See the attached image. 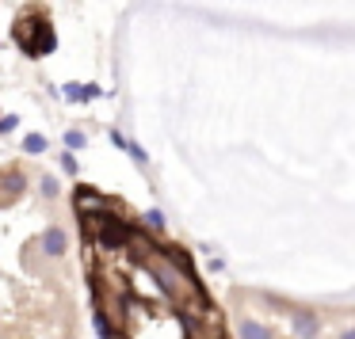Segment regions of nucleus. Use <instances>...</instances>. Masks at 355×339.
Instances as JSON below:
<instances>
[{
    "instance_id": "obj_1",
    "label": "nucleus",
    "mask_w": 355,
    "mask_h": 339,
    "mask_svg": "<svg viewBox=\"0 0 355 339\" xmlns=\"http://www.w3.org/2000/svg\"><path fill=\"white\" fill-rule=\"evenodd\" d=\"M12 42L19 46V54L31 57V62H42L58 50V31L54 19H50L46 4H24L12 24Z\"/></svg>"
},
{
    "instance_id": "obj_2",
    "label": "nucleus",
    "mask_w": 355,
    "mask_h": 339,
    "mask_svg": "<svg viewBox=\"0 0 355 339\" xmlns=\"http://www.w3.org/2000/svg\"><path fill=\"white\" fill-rule=\"evenodd\" d=\"M73 210H77V214H107V210H119V202L107 199L103 191H96V187L80 183L77 191H73Z\"/></svg>"
},
{
    "instance_id": "obj_3",
    "label": "nucleus",
    "mask_w": 355,
    "mask_h": 339,
    "mask_svg": "<svg viewBox=\"0 0 355 339\" xmlns=\"http://www.w3.org/2000/svg\"><path fill=\"white\" fill-rule=\"evenodd\" d=\"M39 252L46 255L50 263L65 259V252H69V232H65L62 225H46V229H42V237H39Z\"/></svg>"
},
{
    "instance_id": "obj_4",
    "label": "nucleus",
    "mask_w": 355,
    "mask_h": 339,
    "mask_svg": "<svg viewBox=\"0 0 355 339\" xmlns=\"http://www.w3.org/2000/svg\"><path fill=\"white\" fill-rule=\"evenodd\" d=\"M27 191V172L24 168H4L0 172V206H12L19 202Z\"/></svg>"
},
{
    "instance_id": "obj_5",
    "label": "nucleus",
    "mask_w": 355,
    "mask_h": 339,
    "mask_svg": "<svg viewBox=\"0 0 355 339\" xmlns=\"http://www.w3.org/2000/svg\"><path fill=\"white\" fill-rule=\"evenodd\" d=\"M291 331L294 339H321V316L313 309H291Z\"/></svg>"
},
{
    "instance_id": "obj_6",
    "label": "nucleus",
    "mask_w": 355,
    "mask_h": 339,
    "mask_svg": "<svg viewBox=\"0 0 355 339\" xmlns=\"http://www.w3.org/2000/svg\"><path fill=\"white\" fill-rule=\"evenodd\" d=\"M237 339H275V331L268 328V324H260V320H241L237 324Z\"/></svg>"
},
{
    "instance_id": "obj_7",
    "label": "nucleus",
    "mask_w": 355,
    "mask_h": 339,
    "mask_svg": "<svg viewBox=\"0 0 355 339\" xmlns=\"http://www.w3.org/2000/svg\"><path fill=\"white\" fill-rule=\"evenodd\" d=\"M92 324H96V336H100V339H119L115 320H111V316L103 313V305H96V309H92Z\"/></svg>"
},
{
    "instance_id": "obj_8",
    "label": "nucleus",
    "mask_w": 355,
    "mask_h": 339,
    "mask_svg": "<svg viewBox=\"0 0 355 339\" xmlns=\"http://www.w3.org/2000/svg\"><path fill=\"white\" fill-rule=\"evenodd\" d=\"M39 194H42V202H58V199H62V183H58V176L42 172V176H39Z\"/></svg>"
},
{
    "instance_id": "obj_9",
    "label": "nucleus",
    "mask_w": 355,
    "mask_h": 339,
    "mask_svg": "<svg viewBox=\"0 0 355 339\" xmlns=\"http://www.w3.org/2000/svg\"><path fill=\"white\" fill-rule=\"evenodd\" d=\"M141 225H146L149 232H157V237H164V229H168V221H164V214L157 206H149L146 214H141Z\"/></svg>"
},
{
    "instance_id": "obj_10",
    "label": "nucleus",
    "mask_w": 355,
    "mask_h": 339,
    "mask_svg": "<svg viewBox=\"0 0 355 339\" xmlns=\"http://www.w3.org/2000/svg\"><path fill=\"white\" fill-rule=\"evenodd\" d=\"M46 149H50L46 134H27V138H24V153H27V156H42Z\"/></svg>"
},
{
    "instance_id": "obj_11",
    "label": "nucleus",
    "mask_w": 355,
    "mask_h": 339,
    "mask_svg": "<svg viewBox=\"0 0 355 339\" xmlns=\"http://www.w3.org/2000/svg\"><path fill=\"white\" fill-rule=\"evenodd\" d=\"M123 153H126V156H130V161H134V164H138V168H146V164H149V153H146V149H141V145H138V141H130V138H126V145H123Z\"/></svg>"
},
{
    "instance_id": "obj_12",
    "label": "nucleus",
    "mask_w": 355,
    "mask_h": 339,
    "mask_svg": "<svg viewBox=\"0 0 355 339\" xmlns=\"http://www.w3.org/2000/svg\"><path fill=\"white\" fill-rule=\"evenodd\" d=\"M65 149H69V153H80V149H85L88 145V134L85 130H65Z\"/></svg>"
},
{
    "instance_id": "obj_13",
    "label": "nucleus",
    "mask_w": 355,
    "mask_h": 339,
    "mask_svg": "<svg viewBox=\"0 0 355 339\" xmlns=\"http://www.w3.org/2000/svg\"><path fill=\"white\" fill-rule=\"evenodd\" d=\"M58 164H62V172H65V176H80V164H77V153H69V149H65V153L58 156Z\"/></svg>"
},
{
    "instance_id": "obj_14",
    "label": "nucleus",
    "mask_w": 355,
    "mask_h": 339,
    "mask_svg": "<svg viewBox=\"0 0 355 339\" xmlns=\"http://www.w3.org/2000/svg\"><path fill=\"white\" fill-rule=\"evenodd\" d=\"M19 130V115H4L0 118V138H8V134Z\"/></svg>"
},
{
    "instance_id": "obj_15",
    "label": "nucleus",
    "mask_w": 355,
    "mask_h": 339,
    "mask_svg": "<svg viewBox=\"0 0 355 339\" xmlns=\"http://www.w3.org/2000/svg\"><path fill=\"white\" fill-rule=\"evenodd\" d=\"M100 95H103L100 84H80V103H92V100H100Z\"/></svg>"
},
{
    "instance_id": "obj_16",
    "label": "nucleus",
    "mask_w": 355,
    "mask_h": 339,
    "mask_svg": "<svg viewBox=\"0 0 355 339\" xmlns=\"http://www.w3.org/2000/svg\"><path fill=\"white\" fill-rule=\"evenodd\" d=\"M62 95H65L69 103H80V84H77V80H69V84H62Z\"/></svg>"
},
{
    "instance_id": "obj_17",
    "label": "nucleus",
    "mask_w": 355,
    "mask_h": 339,
    "mask_svg": "<svg viewBox=\"0 0 355 339\" xmlns=\"http://www.w3.org/2000/svg\"><path fill=\"white\" fill-rule=\"evenodd\" d=\"M107 138H111V145H115V149L126 145V134H123V130H107Z\"/></svg>"
},
{
    "instance_id": "obj_18",
    "label": "nucleus",
    "mask_w": 355,
    "mask_h": 339,
    "mask_svg": "<svg viewBox=\"0 0 355 339\" xmlns=\"http://www.w3.org/2000/svg\"><path fill=\"white\" fill-rule=\"evenodd\" d=\"M210 271H225V259H222V255H210Z\"/></svg>"
},
{
    "instance_id": "obj_19",
    "label": "nucleus",
    "mask_w": 355,
    "mask_h": 339,
    "mask_svg": "<svg viewBox=\"0 0 355 339\" xmlns=\"http://www.w3.org/2000/svg\"><path fill=\"white\" fill-rule=\"evenodd\" d=\"M336 339H355V324H352V328H344V331H340Z\"/></svg>"
},
{
    "instance_id": "obj_20",
    "label": "nucleus",
    "mask_w": 355,
    "mask_h": 339,
    "mask_svg": "<svg viewBox=\"0 0 355 339\" xmlns=\"http://www.w3.org/2000/svg\"><path fill=\"white\" fill-rule=\"evenodd\" d=\"M119 339H130V336H119Z\"/></svg>"
}]
</instances>
